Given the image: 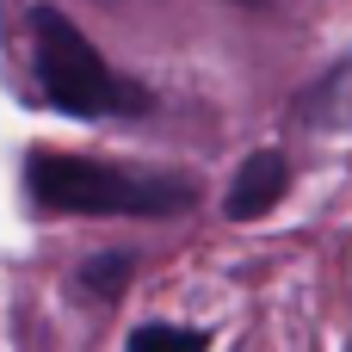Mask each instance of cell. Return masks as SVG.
Masks as SVG:
<instances>
[{
	"instance_id": "5",
	"label": "cell",
	"mask_w": 352,
	"mask_h": 352,
	"mask_svg": "<svg viewBox=\"0 0 352 352\" xmlns=\"http://www.w3.org/2000/svg\"><path fill=\"white\" fill-rule=\"evenodd\" d=\"M130 346H186V352H198V346H210V334L204 328H173V322H148V328L130 334Z\"/></svg>"
},
{
	"instance_id": "4",
	"label": "cell",
	"mask_w": 352,
	"mask_h": 352,
	"mask_svg": "<svg viewBox=\"0 0 352 352\" xmlns=\"http://www.w3.org/2000/svg\"><path fill=\"white\" fill-rule=\"evenodd\" d=\"M130 272H136L130 248H105V254H93V260L80 266V291H87V297H99V303H111V297L130 285Z\"/></svg>"
},
{
	"instance_id": "2",
	"label": "cell",
	"mask_w": 352,
	"mask_h": 352,
	"mask_svg": "<svg viewBox=\"0 0 352 352\" xmlns=\"http://www.w3.org/2000/svg\"><path fill=\"white\" fill-rule=\"evenodd\" d=\"M31 68H37V93L68 111V118H111V111H148V93L124 74H111L99 62V50L87 43V31L56 12L37 6L31 12Z\"/></svg>"
},
{
	"instance_id": "6",
	"label": "cell",
	"mask_w": 352,
	"mask_h": 352,
	"mask_svg": "<svg viewBox=\"0 0 352 352\" xmlns=\"http://www.w3.org/2000/svg\"><path fill=\"white\" fill-rule=\"evenodd\" d=\"M248 6H260V0H248Z\"/></svg>"
},
{
	"instance_id": "3",
	"label": "cell",
	"mask_w": 352,
	"mask_h": 352,
	"mask_svg": "<svg viewBox=\"0 0 352 352\" xmlns=\"http://www.w3.org/2000/svg\"><path fill=\"white\" fill-rule=\"evenodd\" d=\"M285 186H291V161H285L278 148H260V155H248L241 173L229 179L223 217H229V223H254V217H266V210L285 198Z\"/></svg>"
},
{
	"instance_id": "1",
	"label": "cell",
	"mask_w": 352,
	"mask_h": 352,
	"mask_svg": "<svg viewBox=\"0 0 352 352\" xmlns=\"http://www.w3.org/2000/svg\"><path fill=\"white\" fill-rule=\"evenodd\" d=\"M25 186L56 217H179L198 198L186 179L124 173V167H105L93 155H62V148H37L25 161Z\"/></svg>"
}]
</instances>
